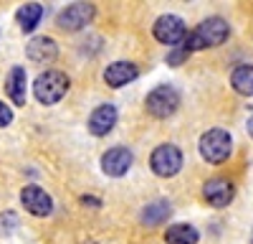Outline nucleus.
Listing matches in <instances>:
<instances>
[{
	"label": "nucleus",
	"instance_id": "obj_1",
	"mask_svg": "<svg viewBox=\"0 0 253 244\" xmlns=\"http://www.w3.org/2000/svg\"><path fill=\"white\" fill-rule=\"evenodd\" d=\"M228 36H230V26L225 23L223 18L213 15V18L203 20V23L182 41V46L187 49V54L190 51H200V49H213V46L225 44Z\"/></svg>",
	"mask_w": 253,
	"mask_h": 244
},
{
	"label": "nucleus",
	"instance_id": "obj_2",
	"mask_svg": "<svg viewBox=\"0 0 253 244\" xmlns=\"http://www.w3.org/2000/svg\"><path fill=\"white\" fill-rule=\"evenodd\" d=\"M71 81L69 76L58 71V69H48V71H41L33 81V94L41 105H56V102L63 99V94L69 92Z\"/></svg>",
	"mask_w": 253,
	"mask_h": 244
},
{
	"label": "nucleus",
	"instance_id": "obj_3",
	"mask_svg": "<svg viewBox=\"0 0 253 244\" xmlns=\"http://www.w3.org/2000/svg\"><path fill=\"white\" fill-rule=\"evenodd\" d=\"M144 107H147V112H150L152 117L167 120V117H172L177 112V107H180V92L172 84H160V87H155L150 94H147Z\"/></svg>",
	"mask_w": 253,
	"mask_h": 244
},
{
	"label": "nucleus",
	"instance_id": "obj_4",
	"mask_svg": "<svg viewBox=\"0 0 253 244\" xmlns=\"http://www.w3.org/2000/svg\"><path fill=\"white\" fill-rule=\"evenodd\" d=\"M200 155L208 160V163H223L228 160L230 150H233V137H230V132L215 127V130H208L203 137H200Z\"/></svg>",
	"mask_w": 253,
	"mask_h": 244
},
{
	"label": "nucleus",
	"instance_id": "obj_5",
	"mask_svg": "<svg viewBox=\"0 0 253 244\" xmlns=\"http://www.w3.org/2000/svg\"><path fill=\"white\" fill-rule=\"evenodd\" d=\"M150 168L155 171V176L160 178H172L180 173L182 168V153L177 145L172 142H165V145H157L150 155Z\"/></svg>",
	"mask_w": 253,
	"mask_h": 244
},
{
	"label": "nucleus",
	"instance_id": "obj_6",
	"mask_svg": "<svg viewBox=\"0 0 253 244\" xmlns=\"http://www.w3.org/2000/svg\"><path fill=\"white\" fill-rule=\"evenodd\" d=\"M94 15H96V8L91 3H71V5H66V8L58 13L56 23H58L61 31L74 33V31L86 28L91 20H94Z\"/></svg>",
	"mask_w": 253,
	"mask_h": 244
},
{
	"label": "nucleus",
	"instance_id": "obj_7",
	"mask_svg": "<svg viewBox=\"0 0 253 244\" xmlns=\"http://www.w3.org/2000/svg\"><path fill=\"white\" fill-rule=\"evenodd\" d=\"M152 33L160 44H167V46H180L182 41L187 38V31H185V20L177 18V15H160L152 26Z\"/></svg>",
	"mask_w": 253,
	"mask_h": 244
},
{
	"label": "nucleus",
	"instance_id": "obj_8",
	"mask_svg": "<svg viewBox=\"0 0 253 244\" xmlns=\"http://www.w3.org/2000/svg\"><path fill=\"white\" fill-rule=\"evenodd\" d=\"M26 56L36 66H51L58 56V44L51 36H36L26 44Z\"/></svg>",
	"mask_w": 253,
	"mask_h": 244
},
{
	"label": "nucleus",
	"instance_id": "obj_9",
	"mask_svg": "<svg viewBox=\"0 0 253 244\" xmlns=\"http://www.w3.org/2000/svg\"><path fill=\"white\" fill-rule=\"evenodd\" d=\"M132 163H134L132 150L124 148V145H117V148H109L101 155V171L107 176H112V178H119L132 168Z\"/></svg>",
	"mask_w": 253,
	"mask_h": 244
},
{
	"label": "nucleus",
	"instance_id": "obj_10",
	"mask_svg": "<svg viewBox=\"0 0 253 244\" xmlns=\"http://www.w3.org/2000/svg\"><path fill=\"white\" fill-rule=\"evenodd\" d=\"M20 203H23V209L33 216H48L53 211V198L38 186H26L20 191Z\"/></svg>",
	"mask_w": 253,
	"mask_h": 244
},
{
	"label": "nucleus",
	"instance_id": "obj_11",
	"mask_svg": "<svg viewBox=\"0 0 253 244\" xmlns=\"http://www.w3.org/2000/svg\"><path fill=\"white\" fill-rule=\"evenodd\" d=\"M203 196H205V201L210 203V206L223 209V206H228V203L233 201L236 188H233V183H230L228 178H210L203 186Z\"/></svg>",
	"mask_w": 253,
	"mask_h": 244
},
{
	"label": "nucleus",
	"instance_id": "obj_12",
	"mask_svg": "<svg viewBox=\"0 0 253 244\" xmlns=\"http://www.w3.org/2000/svg\"><path fill=\"white\" fill-rule=\"evenodd\" d=\"M114 125H117V107L114 105H99L89 117V130L96 137L109 135L114 130Z\"/></svg>",
	"mask_w": 253,
	"mask_h": 244
},
{
	"label": "nucleus",
	"instance_id": "obj_13",
	"mask_svg": "<svg viewBox=\"0 0 253 244\" xmlns=\"http://www.w3.org/2000/svg\"><path fill=\"white\" fill-rule=\"evenodd\" d=\"M137 76H139V69L132 64V61H114V64H109L107 71H104V81L114 89L129 84V81H134Z\"/></svg>",
	"mask_w": 253,
	"mask_h": 244
},
{
	"label": "nucleus",
	"instance_id": "obj_14",
	"mask_svg": "<svg viewBox=\"0 0 253 244\" xmlns=\"http://www.w3.org/2000/svg\"><path fill=\"white\" fill-rule=\"evenodd\" d=\"M26 87H28L26 69L23 66H13L10 74H8V81H5V92L13 99V105H18V107L26 105Z\"/></svg>",
	"mask_w": 253,
	"mask_h": 244
},
{
	"label": "nucleus",
	"instance_id": "obj_15",
	"mask_svg": "<svg viewBox=\"0 0 253 244\" xmlns=\"http://www.w3.org/2000/svg\"><path fill=\"white\" fill-rule=\"evenodd\" d=\"M172 216V206H170V201H152V203H147V206L142 209V224L144 227H160V224H165L167 219Z\"/></svg>",
	"mask_w": 253,
	"mask_h": 244
},
{
	"label": "nucleus",
	"instance_id": "obj_16",
	"mask_svg": "<svg viewBox=\"0 0 253 244\" xmlns=\"http://www.w3.org/2000/svg\"><path fill=\"white\" fill-rule=\"evenodd\" d=\"M200 234L195 227H190V224H172V227H167L165 232V242L167 244H198Z\"/></svg>",
	"mask_w": 253,
	"mask_h": 244
},
{
	"label": "nucleus",
	"instance_id": "obj_17",
	"mask_svg": "<svg viewBox=\"0 0 253 244\" xmlns=\"http://www.w3.org/2000/svg\"><path fill=\"white\" fill-rule=\"evenodd\" d=\"M15 18H18V23H20V31L31 33L41 23V18H43V5H41V3H26L23 8L15 13Z\"/></svg>",
	"mask_w": 253,
	"mask_h": 244
},
{
	"label": "nucleus",
	"instance_id": "obj_18",
	"mask_svg": "<svg viewBox=\"0 0 253 244\" xmlns=\"http://www.w3.org/2000/svg\"><path fill=\"white\" fill-rule=\"evenodd\" d=\"M230 84L238 94H246V97H253V64H241L233 69L230 74Z\"/></svg>",
	"mask_w": 253,
	"mask_h": 244
},
{
	"label": "nucleus",
	"instance_id": "obj_19",
	"mask_svg": "<svg viewBox=\"0 0 253 244\" xmlns=\"http://www.w3.org/2000/svg\"><path fill=\"white\" fill-rule=\"evenodd\" d=\"M15 229H18V216L13 211L0 214V234H13Z\"/></svg>",
	"mask_w": 253,
	"mask_h": 244
},
{
	"label": "nucleus",
	"instance_id": "obj_20",
	"mask_svg": "<svg viewBox=\"0 0 253 244\" xmlns=\"http://www.w3.org/2000/svg\"><path fill=\"white\" fill-rule=\"evenodd\" d=\"M187 56H190V54H187V49L180 44V46H175V51L167 54V64H170V66H180Z\"/></svg>",
	"mask_w": 253,
	"mask_h": 244
},
{
	"label": "nucleus",
	"instance_id": "obj_21",
	"mask_svg": "<svg viewBox=\"0 0 253 244\" xmlns=\"http://www.w3.org/2000/svg\"><path fill=\"white\" fill-rule=\"evenodd\" d=\"M13 122V110L5 105V102H0V127H8Z\"/></svg>",
	"mask_w": 253,
	"mask_h": 244
},
{
	"label": "nucleus",
	"instance_id": "obj_22",
	"mask_svg": "<svg viewBox=\"0 0 253 244\" xmlns=\"http://www.w3.org/2000/svg\"><path fill=\"white\" fill-rule=\"evenodd\" d=\"M81 203H84V206H94V209L101 206V201L99 198H91V196H81Z\"/></svg>",
	"mask_w": 253,
	"mask_h": 244
},
{
	"label": "nucleus",
	"instance_id": "obj_23",
	"mask_svg": "<svg viewBox=\"0 0 253 244\" xmlns=\"http://www.w3.org/2000/svg\"><path fill=\"white\" fill-rule=\"evenodd\" d=\"M248 135H251V137H253V117H251V120H248Z\"/></svg>",
	"mask_w": 253,
	"mask_h": 244
},
{
	"label": "nucleus",
	"instance_id": "obj_24",
	"mask_svg": "<svg viewBox=\"0 0 253 244\" xmlns=\"http://www.w3.org/2000/svg\"><path fill=\"white\" fill-rule=\"evenodd\" d=\"M251 244H253V232H251Z\"/></svg>",
	"mask_w": 253,
	"mask_h": 244
}]
</instances>
